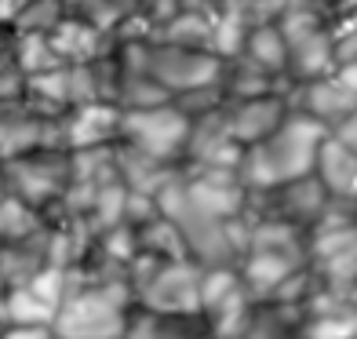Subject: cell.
Instances as JSON below:
<instances>
[{
	"label": "cell",
	"mask_w": 357,
	"mask_h": 339,
	"mask_svg": "<svg viewBox=\"0 0 357 339\" xmlns=\"http://www.w3.org/2000/svg\"><path fill=\"white\" fill-rule=\"evenodd\" d=\"M328 135L332 132L324 124L291 110V117L270 139L241 153V168H237L241 183L248 186V193H266L296 179H306V175H314L317 150Z\"/></svg>",
	"instance_id": "1"
},
{
	"label": "cell",
	"mask_w": 357,
	"mask_h": 339,
	"mask_svg": "<svg viewBox=\"0 0 357 339\" xmlns=\"http://www.w3.org/2000/svg\"><path fill=\"white\" fill-rule=\"evenodd\" d=\"M350 11L347 0H291L278 19L288 40V80L310 84L335 70V26Z\"/></svg>",
	"instance_id": "2"
},
{
	"label": "cell",
	"mask_w": 357,
	"mask_h": 339,
	"mask_svg": "<svg viewBox=\"0 0 357 339\" xmlns=\"http://www.w3.org/2000/svg\"><path fill=\"white\" fill-rule=\"evenodd\" d=\"M135 292L128 281H88L80 266H70V296L55 317V339H124Z\"/></svg>",
	"instance_id": "3"
},
{
	"label": "cell",
	"mask_w": 357,
	"mask_h": 339,
	"mask_svg": "<svg viewBox=\"0 0 357 339\" xmlns=\"http://www.w3.org/2000/svg\"><path fill=\"white\" fill-rule=\"evenodd\" d=\"M128 285L135 292V306H142V310L172 317L201 314V266L193 259L165 263L139 252L128 266Z\"/></svg>",
	"instance_id": "4"
},
{
	"label": "cell",
	"mask_w": 357,
	"mask_h": 339,
	"mask_svg": "<svg viewBox=\"0 0 357 339\" xmlns=\"http://www.w3.org/2000/svg\"><path fill=\"white\" fill-rule=\"evenodd\" d=\"M190 139H193V117L175 99L146 110H124L121 117V146L150 157L157 165L183 168Z\"/></svg>",
	"instance_id": "5"
},
{
	"label": "cell",
	"mask_w": 357,
	"mask_h": 339,
	"mask_svg": "<svg viewBox=\"0 0 357 339\" xmlns=\"http://www.w3.org/2000/svg\"><path fill=\"white\" fill-rule=\"evenodd\" d=\"M0 165H4L8 190L15 197L33 204L47 219L62 208V201H66V193H70V183H73V168H70L66 150H40V153H29V157L0 160Z\"/></svg>",
	"instance_id": "6"
},
{
	"label": "cell",
	"mask_w": 357,
	"mask_h": 339,
	"mask_svg": "<svg viewBox=\"0 0 357 339\" xmlns=\"http://www.w3.org/2000/svg\"><path fill=\"white\" fill-rule=\"evenodd\" d=\"M70 296V270L44 266L26 285H15L0 292V325L19 329H52Z\"/></svg>",
	"instance_id": "7"
},
{
	"label": "cell",
	"mask_w": 357,
	"mask_h": 339,
	"mask_svg": "<svg viewBox=\"0 0 357 339\" xmlns=\"http://www.w3.org/2000/svg\"><path fill=\"white\" fill-rule=\"evenodd\" d=\"M288 117H291V91H273V95H259V99H234V103H222L219 110L222 132L241 150H252L263 139H270Z\"/></svg>",
	"instance_id": "8"
},
{
	"label": "cell",
	"mask_w": 357,
	"mask_h": 339,
	"mask_svg": "<svg viewBox=\"0 0 357 339\" xmlns=\"http://www.w3.org/2000/svg\"><path fill=\"white\" fill-rule=\"evenodd\" d=\"M252 216L259 219H278V223H291L299 230L310 234L314 226L321 223V216L332 208V197L324 193V186L306 175V179H296L288 186L266 190V193H252Z\"/></svg>",
	"instance_id": "9"
},
{
	"label": "cell",
	"mask_w": 357,
	"mask_h": 339,
	"mask_svg": "<svg viewBox=\"0 0 357 339\" xmlns=\"http://www.w3.org/2000/svg\"><path fill=\"white\" fill-rule=\"evenodd\" d=\"M357 106V62L350 66H335L328 77H317L310 84L291 88V110L314 117L317 124L332 128Z\"/></svg>",
	"instance_id": "10"
},
{
	"label": "cell",
	"mask_w": 357,
	"mask_h": 339,
	"mask_svg": "<svg viewBox=\"0 0 357 339\" xmlns=\"http://www.w3.org/2000/svg\"><path fill=\"white\" fill-rule=\"evenodd\" d=\"M40 150H62L59 117H44L26 103L0 110V160L29 157Z\"/></svg>",
	"instance_id": "11"
},
{
	"label": "cell",
	"mask_w": 357,
	"mask_h": 339,
	"mask_svg": "<svg viewBox=\"0 0 357 339\" xmlns=\"http://www.w3.org/2000/svg\"><path fill=\"white\" fill-rule=\"evenodd\" d=\"M121 117H124V110L113 106V103L73 106L70 113H62V117H59L62 150H66V153H80V150L117 146V142H121Z\"/></svg>",
	"instance_id": "12"
},
{
	"label": "cell",
	"mask_w": 357,
	"mask_h": 339,
	"mask_svg": "<svg viewBox=\"0 0 357 339\" xmlns=\"http://www.w3.org/2000/svg\"><path fill=\"white\" fill-rule=\"evenodd\" d=\"M303 266H310L306 255H288V252H266V248H248L237 263L241 285L252 303H273L278 292L291 273H299Z\"/></svg>",
	"instance_id": "13"
},
{
	"label": "cell",
	"mask_w": 357,
	"mask_h": 339,
	"mask_svg": "<svg viewBox=\"0 0 357 339\" xmlns=\"http://www.w3.org/2000/svg\"><path fill=\"white\" fill-rule=\"evenodd\" d=\"M47 37L55 44L62 66H95V62H102L106 55H113V47H117V40H113L106 29L91 26L84 19H73V15H66Z\"/></svg>",
	"instance_id": "14"
},
{
	"label": "cell",
	"mask_w": 357,
	"mask_h": 339,
	"mask_svg": "<svg viewBox=\"0 0 357 339\" xmlns=\"http://www.w3.org/2000/svg\"><path fill=\"white\" fill-rule=\"evenodd\" d=\"M314 179L335 204H357V153L343 146L335 135H328L317 150Z\"/></svg>",
	"instance_id": "15"
},
{
	"label": "cell",
	"mask_w": 357,
	"mask_h": 339,
	"mask_svg": "<svg viewBox=\"0 0 357 339\" xmlns=\"http://www.w3.org/2000/svg\"><path fill=\"white\" fill-rule=\"evenodd\" d=\"M306 306L291 303H252L248 317L230 339H303Z\"/></svg>",
	"instance_id": "16"
},
{
	"label": "cell",
	"mask_w": 357,
	"mask_h": 339,
	"mask_svg": "<svg viewBox=\"0 0 357 339\" xmlns=\"http://www.w3.org/2000/svg\"><path fill=\"white\" fill-rule=\"evenodd\" d=\"M124 339H215L208 329L204 314L197 317H172V314H153L135 306L128 317V332Z\"/></svg>",
	"instance_id": "17"
},
{
	"label": "cell",
	"mask_w": 357,
	"mask_h": 339,
	"mask_svg": "<svg viewBox=\"0 0 357 339\" xmlns=\"http://www.w3.org/2000/svg\"><path fill=\"white\" fill-rule=\"evenodd\" d=\"M212 26H215V11L212 8H178L165 26H157L153 40L157 44H172V47H193V52H212Z\"/></svg>",
	"instance_id": "18"
},
{
	"label": "cell",
	"mask_w": 357,
	"mask_h": 339,
	"mask_svg": "<svg viewBox=\"0 0 357 339\" xmlns=\"http://www.w3.org/2000/svg\"><path fill=\"white\" fill-rule=\"evenodd\" d=\"M241 59H248L252 66H259L263 73H270V77L284 80V84H291V80H288V40H284L278 22L255 26L252 33H248V40H245Z\"/></svg>",
	"instance_id": "19"
},
{
	"label": "cell",
	"mask_w": 357,
	"mask_h": 339,
	"mask_svg": "<svg viewBox=\"0 0 357 339\" xmlns=\"http://www.w3.org/2000/svg\"><path fill=\"white\" fill-rule=\"evenodd\" d=\"M135 241H139V252L142 255H153V259H165V263L190 259V248H186L183 230H178L172 219H165V216H153L150 223H139L135 226Z\"/></svg>",
	"instance_id": "20"
},
{
	"label": "cell",
	"mask_w": 357,
	"mask_h": 339,
	"mask_svg": "<svg viewBox=\"0 0 357 339\" xmlns=\"http://www.w3.org/2000/svg\"><path fill=\"white\" fill-rule=\"evenodd\" d=\"M222 88H226V103H234V99H259V95H273V91H291V84L263 73L259 66H252L248 59L226 62Z\"/></svg>",
	"instance_id": "21"
},
{
	"label": "cell",
	"mask_w": 357,
	"mask_h": 339,
	"mask_svg": "<svg viewBox=\"0 0 357 339\" xmlns=\"http://www.w3.org/2000/svg\"><path fill=\"white\" fill-rule=\"evenodd\" d=\"M47 226V216L37 212L33 204H26L22 197L8 193L0 201V245H22V241H33Z\"/></svg>",
	"instance_id": "22"
},
{
	"label": "cell",
	"mask_w": 357,
	"mask_h": 339,
	"mask_svg": "<svg viewBox=\"0 0 357 339\" xmlns=\"http://www.w3.org/2000/svg\"><path fill=\"white\" fill-rule=\"evenodd\" d=\"M66 11L73 19H84L91 26L106 29V33L117 40L124 22L139 11V0H66Z\"/></svg>",
	"instance_id": "23"
},
{
	"label": "cell",
	"mask_w": 357,
	"mask_h": 339,
	"mask_svg": "<svg viewBox=\"0 0 357 339\" xmlns=\"http://www.w3.org/2000/svg\"><path fill=\"white\" fill-rule=\"evenodd\" d=\"M11 59L26 77H37L47 70H59L62 59L55 52V44L47 33H15V47H11Z\"/></svg>",
	"instance_id": "24"
},
{
	"label": "cell",
	"mask_w": 357,
	"mask_h": 339,
	"mask_svg": "<svg viewBox=\"0 0 357 339\" xmlns=\"http://www.w3.org/2000/svg\"><path fill=\"white\" fill-rule=\"evenodd\" d=\"M66 0H26V8L15 15V33H52L66 19Z\"/></svg>",
	"instance_id": "25"
},
{
	"label": "cell",
	"mask_w": 357,
	"mask_h": 339,
	"mask_svg": "<svg viewBox=\"0 0 357 339\" xmlns=\"http://www.w3.org/2000/svg\"><path fill=\"white\" fill-rule=\"evenodd\" d=\"M303 339H357V310L350 303H343L339 310L306 317Z\"/></svg>",
	"instance_id": "26"
},
{
	"label": "cell",
	"mask_w": 357,
	"mask_h": 339,
	"mask_svg": "<svg viewBox=\"0 0 357 339\" xmlns=\"http://www.w3.org/2000/svg\"><path fill=\"white\" fill-rule=\"evenodd\" d=\"M26 99V73L15 66V59H0V110L19 106Z\"/></svg>",
	"instance_id": "27"
},
{
	"label": "cell",
	"mask_w": 357,
	"mask_h": 339,
	"mask_svg": "<svg viewBox=\"0 0 357 339\" xmlns=\"http://www.w3.org/2000/svg\"><path fill=\"white\" fill-rule=\"evenodd\" d=\"M332 135H335L339 142H343V146H350V150L357 153V106H354V110L347 113V117L332 128Z\"/></svg>",
	"instance_id": "28"
},
{
	"label": "cell",
	"mask_w": 357,
	"mask_h": 339,
	"mask_svg": "<svg viewBox=\"0 0 357 339\" xmlns=\"http://www.w3.org/2000/svg\"><path fill=\"white\" fill-rule=\"evenodd\" d=\"M0 339H55L52 329H19V325H4Z\"/></svg>",
	"instance_id": "29"
},
{
	"label": "cell",
	"mask_w": 357,
	"mask_h": 339,
	"mask_svg": "<svg viewBox=\"0 0 357 339\" xmlns=\"http://www.w3.org/2000/svg\"><path fill=\"white\" fill-rule=\"evenodd\" d=\"M22 8H26V0H0V26H11Z\"/></svg>",
	"instance_id": "30"
},
{
	"label": "cell",
	"mask_w": 357,
	"mask_h": 339,
	"mask_svg": "<svg viewBox=\"0 0 357 339\" xmlns=\"http://www.w3.org/2000/svg\"><path fill=\"white\" fill-rule=\"evenodd\" d=\"M15 47V26H0V59H11Z\"/></svg>",
	"instance_id": "31"
},
{
	"label": "cell",
	"mask_w": 357,
	"mask_h": 339,
	"mask_svg": "<svg viewBox=\"0 0 357 339\" xmlns=\"http://www.w3.org/2000/svg\"><path fill=\"white\" fill-rule=\"evenodd\" d=\"M8 193H11V190H8V175H4V165H0V201H4Z\"/></svg>",
	"instance_id": "32"
},
{
	"label": "cell",
	"mask_w": 357,
	"mask_h": 339,
	"mask_svg": "<svg viewBox=\"0 0 357 339\" xmlns=\"http://www.w3.org/2000/svg\"><path fill=\"white\" fill-rule=\"evenodd\" d=\"M186 4H193V8H215L219 0H186Z\"/></svg>",
	"instance_id": "33"
},
{
	"label": "cell",
	"mask_w": 357,
	"mask_h": 339,
	"mask_svg": "<svg viewBox=\"0 0 357 339\" xmlns=\"http://www.w3.org/2000/svg\"><path fill=\"white\" fill-rule=\"evenodd\" d=\"M347 303H350V306H354V310H357V285L350 288V296H347Z\"/></svg>",
	"instance_id": "34"
},
{
	"label": "cell",
	"mask_w": 357,
	"mask_h": 339,
	"mask_svg": "<svg viewBox=\"0 0 357 339\" xmlns=\"http://www.w3.org/2000/svg\"><path fill=\"white\" fill-rule=\"evenodd\" d=\"M350 8H357V0H350Z\"/></svg>",
	"instance_id": "35"
},
{
	"label": "cell",
	"mask_w": 357,
	"mask_h": 339,
	"mask_svg": "<svg viewBox=\"0 0 357 339\" xmlns=\"http://www.w3.org/2000/svg\"><path fill=\"white\" fill-rule=\"evenodd\" d=\"M0 292H4V281H0Z\"/></svg>",
	"instance_id": "36"
},
{
	"label": "cell",
	"mask_w": 357,
	"mask_h": 339,
	"mask_svg": "<svg viewBox=\"0 0 357 339\" xmlns=\"http://www.w3.org/2000/svg\"><path fill=\"white\" fill-rule=\"evenodd\" d=\"M0 332H4V325H0Z\"/></svg>",
	"instance_id": "37"
}]
</instances>
